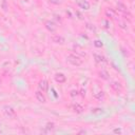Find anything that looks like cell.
Here are the masks:
<instances>
[{
    "instance_id": "1",
    "label": "cell",
    "mask_w": 135,
    "mask_h": 135,
    "mask_svg": "<svg viewBox=\"0 0 135 135\" xmlns=\"http://www.w3.org/2000/svg\"><path fill=\"white\" fill-rule=\"evenodd\" d=\"M66 61L71 63L72 65H75V66H79L83 63V59L81 57H79L78 55H75V54H69L66 56Z\"/></svg>"
},
{
    "instance_id": "2",
    "label": "cell",
    "mask_w": 135,
    "mask_h": 135,
    "mask_svg": "<svg viewBox=\"0 0 135 135\" xmlns=\"http://www.w3.org/2000/svg\"><path fill=\"white\" fill-rule=\"evenodd\" d=\"M3 113H4L5 117L10 118V119H15L16 116H17L15 110H14L13 108H11V107H4V109H3Z\"/></svg>"
},
{
    "instance_id": "3",
    "label": "cell",
    "mask_w": 135,
    "mask_h": 135,
    "mask_svg": "<svg viewBox=\"0 0 135 135\" xmlns=\"http://www.w3.org/2000/svg\"><path fill=\"white\" fill-rule=\"evenodd\" d=\"M44 26H45V29H46L50 33H54V32H56V30H57V24H56L55 22H53V21H51V20L45 21Z\"/></svg>"
},
{
    "instance_id": "4",
    "label": "cell",
    "mask_w": 135,
    "mask_h": 135,
    "mask_svg": "<svg viewBox=\"0 0 135 135\" xmlns=\"http://www.w3.org/2000/svg\"><path fill=\"white\" fill-rule=\"evenodd\" d=\"M110 87H111V89H112L114 92H116V93H122V92H123V86H122V84L118 82V81H112V82L110 83Z\"/></svg>"
},
{
    "instance_id": "5",
    "label": "cell",
    "mask_w": 135,
    "mask_h": 135,
    "mask_svg": "<svg viewBox=\"0 0 135 135\" xmlns=\"http://www.w3.org/2000/svg\"><path fill=\"white\" fill-rule=\"evenodd\" d=\"M75 2L80 9H82L84 11L90 9V3H89L88 0H75Z\"/></svg>"
},
{
    "instance_id": "6",
    "label": "cell",
    "mask_w": 135,
    "mask_h": 135,
    "mask_svg": "<svg viewBox=\"0 0 135 135\" xmlns=\"http://www.w3.org/2000/svg\"><path fill=\"white\" fill-rule=\"evenodd\" d=\"M51 39H52V41L54 42V43H56V44H63L64 42H65V39L61 36V35H59V34H55V35H52V37H51Z\"/></svg>"
},
{
    "instance_id": "7",
    "label": "cell",
    "mask_w": 135,
    "mask_h": 135,
    "mask_svg": "<svg viewBox=\"0 0 135 135\" xmlns=\"http://www.w3.org/2000/svg\"><path fill=\"white\" fill-rule=\"evenodd\" d=\"M105 15H106V17H108L109 19H116V17H117V15H116V11H115L114 9H112V8H108V9H106V11H105Z\"/></svg>"
},
{
    "instance_id": "8",
    "label": "cell",
    "mask_w": 135,
    "mask_h": 135,
    "mask_svg": "<svg viewBox=\"0 0 135 135\" xmlns=\"http://www.w3.org/2000/svg\"><path fill=\"white\" fill-rule=\"evenodd\" d=\"M35 97H36V99L39 101V103H41V104L46 103V97L43 94V92H41L40 90H38V91L35 92Z\"/></svg>"
},
{
    "instance_id": "9",
    "label": "cell",
    "mask_w": 135,
    "mask_h": 135,
    "mask_svg": "<svg viewBox=\"0 0 135 135\" xmlns=\"http://www.w3.org/2000/svg\"><path fill=\"white\" fill-rule=\"evenodd\" d=\"M38 89H39L41 92L45 93V92L49 90V83H48V81L44 80V79L40 80V81L38 82Z\"/></svg>"
},
{
    "instance_id": "10",
    "label": "cell",
    "mask_w": 135,
    "mask_h": 135,
    "mask_svg": "<svg viewBox=\"0 0 135 135\" xmlns=\"http://www.w3.org/2000/svg\"><path fill=\"white\" fill-rule=\"evenodd\" d=\"M70 108H71V110L73 111V112H75V113H77V114H80V113H82L83 112V107L81 106V105H79V104H72L71 106H70Z\"/></svg>"
},
{
    "instance_id": "11",
    "label": "cell",
    "mask_w": 135,
    "mask_h": 135,
    "mask_svg": "<svg viewBox=\"0 0 135 135\" xmlns=\"http://www.w3.org/2000/svg\"><path fill=\"white\" fill-rule=\"evenodd\" d=\"M54 78H55V81L58 82V83H63V82H65V80H66V77H65L64 74H62V73H57Z\"/></svg>"
},
{
    "instance_id": "12",
    "label": "cell",
    "mask_w": 135,
    "mask_h": 135,
    "mask_svg": "<svg viewBox=\"0 0 135 135\" xmlns=\"http://www.w3.org/2000/svg\"><path fill=\"white\" fill-rule=\"evenodd\" d=\"M116 8H117L118 11L122 12V13H126V12H128V8H127V5L124 4V3L120 2V1H118V2L116 3Z\"/></svg>"
},
{
    "instance_id": "13",
    "label": "cell",
    "mask_w": 135,
    "mask_h": 135,
    "mask_svg": "<svg viewBox=\"0 0 135 135\" xmlns=\"http://www.w3.org/2000/svg\"><path fill=\"white\" fill-rule=\"evenodd\" d=\"M98 76L101 78V79H104V80H108L109 79V73L105 70H100L98 72Z\"/></svg>"
},
{
    "instance_id": "14",
    "label": "cell",
    "mask_w": 135,
    "mask_h": 135,
    "mask_svg": "<svg viewBox=\"0 0 135 135\" xmlns=\"http://www.w3.org/2000/svg\"><path fill=\"white\" fill-rule=\"evenodd\" d=\"M94 59H95V61H96L97 63H104V62H106L105 57L101 56V55H99V54H94Z\"/></svg>"
},
{
    "instance_id": "15",
    "label": "cell",
    "mask_w": 135,
    "mask_h": 135,
    "mask_svg": "<svg viewBox=\"0 0 135 135\" xmlns=\"http://www.w3.org/2000/svg\"><path fill=\"white\" fill-rule=\"evenodd\" d=\"M94 97L98 100H101V99H104L105 98V92L104 91H99L97 93H94Z\"/></svg>"
},
{
    "instance_id": "16",
    "label": "cell",
    "mask_w": 135,
    "mask_h": 135,
    "mask_svg": "<svg viewBox=\"0 0 135 135\" xmlns=\"http://www.w3.org/2000/svg\"><path fill=\"white\" fill-rule=\"evenodd\" d=\"M117 23H118V26L123 30H128V23L124 20H117Z\"/></svg>"
},
{
    "instance_id": "17",
    "label": "cell",
    "mask_w": 135,
    "mask_h": 135,
    "mask_svg": "<svg viewBox=\"0 0 135 135\" xmlns=\"http://www.w3.org/2000/svg\"><path fill=\"white\" fill-rule=\"evenodd\" d=\"M45 129H46L48 131L54 130V129H55V125H54L53 123H48V124H46V126H45Z\"/></svg>"
},
{
    "instance_id": "18",
    "label": "cell",
    "mask_w": 135,
    "mask_h": 135,
    "mask_svg": "<svg viewBox=\"0 0 135 135\" xmlns=\"http://www.w3.org/2000/svg\"><path fill=\"white\" fill-rule=\"evenodd\" d=\"M92 113L93 114H99V113H103V109H100V108H95L92 110Z\"/></svg>"
},
{
    "instance_id": "19",
    "label": "cell",
    "mask_w": 135,
    "mask_h": 135,
    "mask_svg": "<svg viewBox=\"0 0 135 135\" xmlns=\"http://www.w3.org/2000/svg\"><path fill=\"white\" fill-rule=\"evenodd\" d=\"M94 45L96 48H101V46H103V42H101L100 40H95L94 41Z\"/></svg>"
},
{
    "instance_id": "20",
    "label": "cell",
    "mask_w": 135,
    "mask_h": 135,
    "mask_svg": "<svg viewBox=\"0 0 135 135\" xmlns=\"http://www.w3.org/2000/svg\"><path fill=\"white\" fill-rule=\"evenodd\" d=\"M87 28H88V29H90V30H91V31H93V32H96V28H95L94 25L92 26V24H90V23H87Z\"/></svg>"
},
{
    "instance_id": "21",
    "label": "cell",
    "mask_w": 135,
    "mask_h": 135,
    "mask_svg": "<svg viewBox=\"0 0 135 135\" xmlns=\"http://www.w3.org/2000/svg\"><path fill=\"white\" fill-rule=\"evenodd\" d=\"M1 2H2V8H3V10L5 11V10L8 9V4H6V0H1Z\"/></svg>"
},
{
    "instance_id": "22",
    "label": "cell",
    "mask_w": 135,
    "mask_h": 135,
    "mask_svg": "<svg viewBox=\"0 0 135 135\" xmlns=\"http://www.w3.org/2000/svg\"><path fill=\"white\" fill-rule=\"evenodd\" d=\"M77 95H78V92H77V91H75V90L71 91V96H72V97H74V96H77Z\"/></svg>"
},
{
    "instance_id": "23",
    "label": "cell",
    "mask_w": 135,
    "mask_h": 135,
    "mask_svg": "<svg viewBox=\"0 0 135 135\" xmlns=\"http://www.w3.org/2000/svg\"><path fill=\"white\" fill-rule=\"evenodd\" d=\"M76 15L78 16V18H79V19H82V16H81V14H80L79 12H76Z\"/></svg>"
},
{
    "instance_id": "24",
    "label": "cell",
    "mask_w": 135,
    "mask_h": 135,
    "mask_svg": "<svg viewBox=\"0 0 135 135\" xmlns=\"http://www.w3.org/2000/svg\"><path fill=\"white\" fill-rule=\"evenodd\" d=\"M80 92H81V96H82V97H84V96H86V91H83V90H81Z\"/></svg>"
},
{
    "instance_id": "25",
    "label": "cell",
    "mask_w": 135,
    "mask_h": 135,
    "mask_svg": "<svg viewBox=\"0 0 135 135\" xmlns=\"http://www.w3.org/2000/svg\"><path fill=\"white\" fill-rule=\"evenodd\" d=\"M55 18H56L57 20H59V21H61V18H60V16H58V15H55Z\"/></svg>"
},
{
    "instance_id": "26",
    "label": "cell",
    "mask_w": 135,
    "mask_h": 135,
    "mask_svg": "<svg viewBox=\"0 0 135 135\" xmlns=\"http://www.w3.org/2000/svg\"><path fill=\"white\" fill-rule=\"evenodd\" d=\"M114 133H122V130H118V129H116V130H114Z\"/></svg>"
},
{
    "instance_id": "27",
    "label": "cell",
    "mask_w": 135,
    "mask_h": 135,
    "mask_svg": "<svg viewBox=\"0 0 135 135\" xmlns=\"http://www.w3.org/2000/svg\"><path fill=\"white\" fill-rule=\"evenodd\" d=\"M0 83H1V79H0Z\"/></svg>"
},
{
    "instance_id": "28",
    "label": "cell",
    "mask_w": 135,
    "mask_h": 135,
    "mask_svg": "<svg viewBox=\"0 0 135 135\" xmlns=\"http://www.w3.org/2000/svg\"><path fill=\"white\" fill-rule=\"evenodd\" d=\"M97 1H98V0H97Z\"/></svg>"
}]
</instances>
